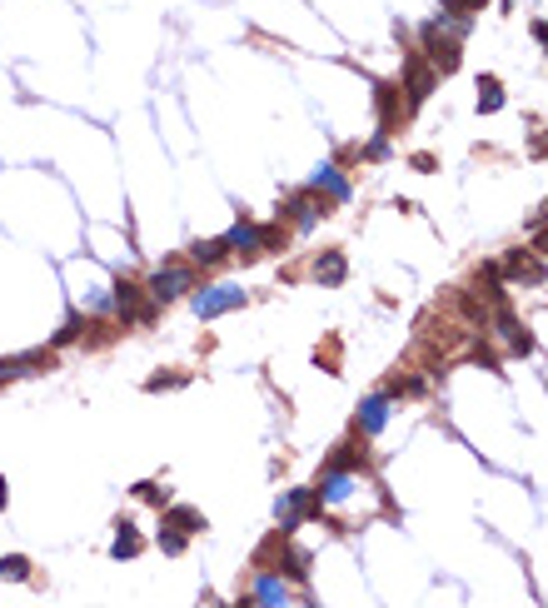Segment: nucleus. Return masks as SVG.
<instances>
[{"instance_id": "nucleus-1", "label": "nucleus", "mask_w": 548, "mask_h": 608, "mask_svg": "<svg viewBox=\"0 0 548 608\" xmlns=\"http://www.w3.org/2000/svg\"><path fill=\"white\" fill-rule=\"evenodd\" d=\"M190 289H194V265H190V259H170V265H160L150 275L145 295H150L155 304H175V299H184Z\"/></svg>"}, {"instance_id": "nucleus-2", "label": "nucleus", "mask_w": 548, "mask_h": 608, "mask_svg": "<svg viewBox=\"0 0 548 608\" xmlns=\"http://www.w3.org/2000/svg\"><path fill=\"white\" fill-rule=\"evenodd\" d=\"M245 289L239 285H194L190 289V304H194V314L200 320H220V314H229V310H245Z\"/></svg>"}, {"instance_id": "nucleus-3", "label": "nucleus", "mask_w": 548, "mask_h": 608, "mask_svg": "<svg viewBox=\"0 0 548 608\" xmlns=\"http://www.w3.org/2000/svg\"><path fill=\"white\" fill-rule=\"evenodd\" d=\"M355 489H359V474H355V469H345V464H329V459H324L319 484H314V499H319V519H324V509H334V504H349V499H355Z\"/></svg>"}, {"instance_id": "nucleus-4", "label": "nucleus", "mask_w": 548, "mask_h": 608, "mask_svg": "<svg viewBox=\"0 0 548 608\" xmlns=\"http://www.w3.org/2000/svg\"><path fill=\"white\" fill-rule=\"evenodd\" d=\"M310 603V594H294L290 584H284L274 568H259L255 574V584H249V594H245V603H255V608H274V603Z\"/></svg>"}, {"instance_id": "nucleus-5", "label": "nucleus", "mask_w": 548, "mask_h": 608, "mask_svg": "<svg viewBox=\"0 0 548 608\" xmlns=\"http://www.w3.org/2000/svg\"><path fill=\"white\" fill-rule=\"evenodd\" d=\"M274 519H280V534H294L304 519H319V499H314V489H290V494H280V504H274Z\"/></svg>"}, {"instance_id": "nucleus-6", "label": "nucleus", "mask_w": 548, "mask_h": 608, "mask_svg": "<svg viewBox=\"0 0 548 608\" xmlns=\"http://www.w3.org/2000/svg\"><path fill=\"white\" fill-rule=\"evenodd\" d=\"M389 409H394V395H389V389H374V395H364V399H359V409H355V434H359V439L384 434Z\"/></svg>"}, {"instance_id": "nucleus-7", "label": "nucleus", "mask_w": 548, "mask_h": 608, "mask_svg": "<svg viewBox=\"0 0 548 608\" xmlns=\"http://www.w3.org/2000/svg\"><path fill=\"white\" fill-rule=\"evenodd\" d=\"M329 210V200H324V195H314L310 185H304L300 195H290V200H284V224H290V230H314V224H319V214Z\"/></svg>"}, {"instance_id": "nucleus-8", "label": "nucleus", "mask_w": 548, "mask_h": 608, "mask_svg": "<svg viewBox=\"0 0 548 608\" xmlns=\"http://www.w3.org/2000/svg\"><path fill=\"white\" fill-rule=\"evenodd\" d=\"M225 245H229V255H235V259H259V255H265V224H255L249 214H239V220L229 224Z\"/></svg>"}, {"instance_id": "nucleus-9", "label": "nucleus", "mask_w": 548, "mask_h": 608, "mask_svg": "<svg viewBox=\"0 0 548 608\" xmlns=\"http://www.w3.org/2000/svg\"><path fill=\"white\" fill-rule=\"evenodd\" d=\"M310 190H314V195H324L329 204H345V200H349V180H345V170H339V160H324V165H314V175H310Z\"/></svg>"}, {"instance_id": "nucleus-10", "label": "nucleus", "mask_w": 548, "mask_h": 608, "mask_svg": "<svg viewBox=\"0 0 548 608\" xmlns=\"http://www.w3.org/2000/svg\"><path fill=\"white\" fill-rule=\"evenodd\" d=\"M55 364V349H31V354H15V359H0V374L5 379H21V374H40Z\"/></svg>"}, {"instance_id": "nucleus-11", "label": "nucleus", "mask_w": 548, "mask_h": 608, "mask_svg": "<svg viewBox=\"0 0 548 608\" xmlns=\"http://www.w3.org/2000/svg\"><path fill=\"white\" fill-rule=\"evenodd\" d=\"M225 259H229L225 235H220V240H194V245H190V265L194 269H220Z\"/></svg>"}, {"instance_id": "nucleus-12", "label": "nucleus", "mask_w": 548, "mask_h": 608, "mask_svg": "<svg viewBox=\"0 0 548 608\" xmlns=\"http://www.w3.org/2000/svg\"><path fill=\"white\" fill-rule=\"evenodd\" d=\"M504 275L514 279V285H538V279H544V265H538L528 250H514V255L504 259Z\"/></svg>"}, {"instance_id": "nucleus-13", "label": "nucleus", "mask_w": 548, "mask_h": 608, "mask_svg": "<svg viewBox=\"0 0 548 608\" xmlns=\"http://www.w3.org/2000/svg\"><path fill=\"white\" fill-rule=\"evenodd\" d=\"M345 275H349V265H345L339 250H329V255L314 259V279H324V285H345Z\"/></svg>"}, {"instance_id": "nucleus-14", "label": "nucleus", "mask_w": 548, "mask_h": 608, "mask_svg": "<svg viewBox=\"0 0 548 608\" xmlns=\"http://www.w3.org/2000/svg\"><path fill=\"white\" fill-rule=\"evenodd\" d=\"M165 523H175V529L194 534V529H204V513L190 509V504H165Z\"/></svg>"}, {"instance_id": "nucleus-15", "label": "nucleus", "mask_w": 548, "mask_h": 608, "mask_svg": "<svg viewBox=\"0 0 548 608\" xmlns=\"http://www.w3.org/2000/svg\"><path fill=\"white\" fill-rule=\"evenodd\" d=\"M145 549V539L135 534V523H120L115 529V544H110V558H135Z\"/></svg>"}, {"instance_id": "nucleus-16", "label": "nucleus", "mask_w": 548, "mask_h": 608, "mask_svg": "<svg viewBox=\"0 0 548 608\" xmlns=\"http://www.w3.org/2000/svg\"><path fill=\"white\" fill-rule=\"evenodd\" d=\"M155 544H160L170 558H180L184 549H190V534H184V529H175V523H160V539H155Z\"/></svg>"}, {"instance_id": "nucleus-17", "label": "nucleus", "mask_w": 548, "mask_h": 608, "mask_svg": "<svg viewBox=\"0 0 548 608\" xmlns=\"http://www.w3.org/2000/svg\"><path fill=\"white\" fill-rule=\"evenodd\" d=\"M504 105V86H499L494 75H484V80H479V110H499Z\"/></svg>"}, {"instance_id": "nucleus-18", "label": "nucleus", "mask_w": 548, "mask_h": 608, "mask_svg": "<svg viewBox=\"0 0 548 608\" xmlns=\"http://www.w3.org/2000/svg\"><path fill=\"white\" fill-rule=\"evenodd\" d=\"M0 578H11V584H25V578H31V558H25V554L0 558Z\"/></svg>"}, {"instance_id": "nucleus-19", "label": "nucleus", "mask_w": 548, "mask_h": 608, "mask_svg": "<svg viewBox=\"0 0 548 608\" xmlns=\"http://www.w3.org/2000/svg\"><path fill=\"white\" fill-rule=\"evenodd\" d=\"M180 385H190V374H155V379H145V389H150V395H160V389H180Z\"/></svg>"}, {"instance_id": "nucleus-20", "label": "nucleus", "mask_w": 548, "mask_h": 608, "mask_svg": "<svg viewBox=\"0 0 548 608\" xmlns=\"http://www.w3.org/2000/svg\"><path fill=\"white\" fill-rule=\"evenodd\" d=\"M135 499H145V504H160V509H165V504H170V494H165L160 484H150V479H145V484H135Z\"/></svg>"}, {"instance_id": "nucleus-21", "label": "nucleus", "mask_w": 548, "mask_h": 608, "mask_svg": "<svg viewBox=\"0 0 548 608\" xmlns=\"http://www.w3.org/2000/svg\"><path fill=\"white\" fill-rule=\"evenodd\" d=\"M11 504V484H5V474H0V509Z\"/></svg>"}, {"instance_id": "nucleus-22", "label": "nucleus", "mask_w": 548, "mask_h": 608, "mask_svg": "<svg viewBox=\"0 0 548 608\" xmlns=\"http://www.w3.org/2000/svg\"><path fill=\"white\" fill-rule=\"evenodd\" d=\"M538 250H548V235H538Z\"/></svg>"}, {"instance_id": "nucleus-23", "label": "nucleus", "mask_w": 548, "mask_h": 608, "mask_svg": "<svg viewBox=\"0 0 548 608\" xmlns=\"http://www.w3.org/2000/svg\"><path fill=\"white\" fill-rule=\"evenodd\" d=\"M0 385H5V374H0Z\"/></svg>"}]
</instances>
